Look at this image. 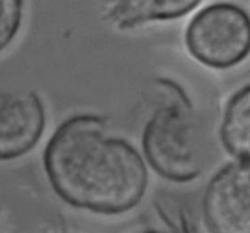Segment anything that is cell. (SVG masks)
Segmentation results:
<instances>
[{"label": "cell", "mask_w": 250, "mask_h": 233, "mask_svg": "<svg viewBox=\"0 0 250 233\" xmlns=\"http://www.w3.org/2000/svg\"><path fill=\"white\" fill-rule=\"evenodd\" d=\"M43 168L63 203L107 216L133 210L149 185L142 154L95 114L72 115L56 127L43 151Z\"/></svg>", "instance_id": "obj_1"}, {"label": "cell", "mask_w": 250, "mask_h": 233, "mask_svg": "<svg viewBox=\"0 0 250 233\" xmlns=\"http://www.w3.org/2000/svg\"><path fill=\"white\" fill-rule=\"evenodd\" d=\"M156 83L166 99L143 128L144 159L164 180L192 182L203 172L199 127L193 103L178 83L167 78H160Z\"/></svg>", "instance_id": "obj_2"}, {"label": "cell", "mask_w": 250, "mask_h": 233, "mask_svg": "<svg viewBox=\"0 0 250 233\" xmlns=\"http://www.w3.org/2000/svg\"><path fill=\"white\" fill-rule=\"evenodd\" d=\"M185 42L190 55L208 67L226 70L249 55L248 12L232 2H215L198 11L188 23Z\"/></svg>", "instance_id": "obj_3"}, {"label": "cell", "mask_w": 250, "mask_h": 233, "mask_svg": "<svg viewBox=\"0 0 250 233\" xmlns=\"http://www.w3.org/2000/svg\"><path fill=\"white\" fill-rule=\"evenodd\" d=\"M202 212L209 232H250V161L234 159L210 178Z\"/></svg>", "instance_id": "obj_4"}, {"label": "cell", "mask_w": 250, "mask_h": 233, "mask_svg": "<svg viewBox=\"0 0 250 233\" xmlns=\"http://www.w3.org/2000/svg\"><path fill=\"white\" fill-rule=\"evenodd\" d=\"M46 112L33 90L0 89V161L26 155L43 137Z\"/></svg>", "instance_id": "obj_5"}, {"label": "cell", "mask_w": 250, "mask_h": 233, "mask_svg": "<svg viewBox=\"0 0 250 233\" xmlns=\"http://www.w3.org/2000/svg\"><path fill=\"white\" fill-rule=\"evenodd\" d=\"M203 0H114L109 16L120 29H131L155 21L181 19Z\"/></svg>", "instance_id": "obj_6"}, {"label": "cell", "mask_w": 250, "mask_h": 233, "mask_svg": "<svg viewBox=\"0 0 250 233\" xmlns=\"http://www.w3.org/2000/svg\"><path fill=\"white\" fill-rule=\"evenodd\" d=\"M225 150L237 160L250 161V85L237 89L227 100L220 127Z\"/></svg>", "instance_id": "obj_7"}, {"label": "cell", "mask_w": 250, "mask_h": 233, "mask_svg": "<svg viewBox=\"0 0 250 233\" xmlns=\"http://www.w3.org/2000/svg\"><path fill=\"white\" fill-rule=\"evenodd\" d=\"M23 17V0H0V53L19 34Z\"/></svg>", "instance_id": "obj_8"}]
</instances>
